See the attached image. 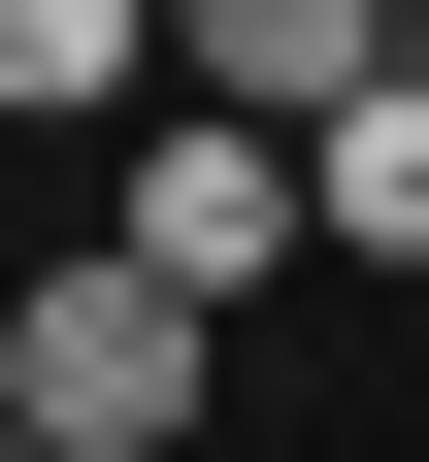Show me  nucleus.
<instances>
[{
    "label": "nucleus",
    "mask_w": 429,
    "mask_h": 462,
    "mask_svg": "<svg viewBox=\"0 0 429 462\" xmlns=\"http://www.w3.org/2000/svg\"><path fill=\"white\" fill-rule=\"evenodd\" d=\"M99 231H133L165 298H231V330H265V264H297L331 199H297V133H265V99H165V133H133V199H99Z\"/></svg>",
    "instance_id": "nucleus-2"
},
{
    "label": "nucleus",
    "mask_w": 429,
    "mask_h": 462,
    "mask_svg": "<svg viewBox=\"0 0 429 462\" xmlns=\"http://www.w3.org/2000/svg\"><path fill=\"white\" fill-rule=\"evenodd\" d=\"M33 99H165V0H0V133Z\"/></svg>",
    "instance_id": "nucleus-5"
},
{
    "label": "nucleus",
    "mask_w": 429,
    "mask_h": 462,
    "mask_svg": "<svg viewBox=\"0 0 429 462\" xmlns=\"http://www.w3.org/2000/svg\"><path fill=\"white\" fill-rule=\"evenodd\" d=\"M363 67H396V0H165V99H265V133H331Z\"/></svg>",
    "instance_id": "nucleus-3"
},
{
    "label": "nucleus",
    "mask_w": 429,
    "mask_h": 462,
    "mask_svg": "<svg viewBox=\"0 0 429 462\" xmlns=\"http://www.w3.org/2000/svg\"><path fill=\"white\" fill-rule=\"evenodd\" d=\"M0 462H67V430H33V396H0Z\"/></svg>",
    "instance_id": "nucleus-6"
},
{
    "label": "nucleus",
    "mask_w": 429,
    "mask_h": 462,
    "mask_svg": "<svg viewBox=\"0 0 429 462\" xmlns=\"http://www.w3.org/2000/svg\"><path fill=\"white\" fill-rule=\"evenodd\" d=\"M297 199H331V264H429V33L331 99V133H297Z\"/></svg>",
    "instance_id": "nucleus-4"
},
{
    "label": "nucleus",
    "mask_w": 429,
    "mask_h": 462,
    "mask_svg": "<svg viewBox=\"0 0 429 462\" xmlns=\"http://www.w3.org/2000/svg\"><path fill=\"white\" fill-rule=\"evenodd\" d=\"M0 396H33L67 462H199V396H231V298H165L133 231H99V264H33V298H0Z\"/></svg>",
    "instance_id": "nucleus-1"
}]
</instances>
